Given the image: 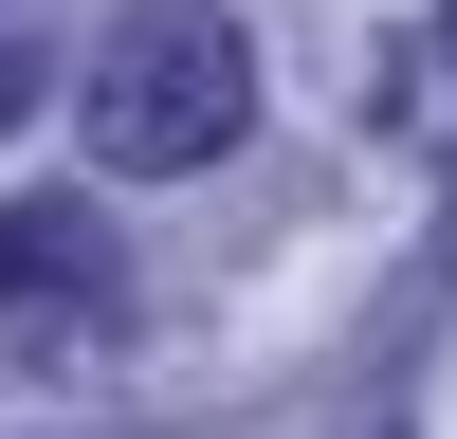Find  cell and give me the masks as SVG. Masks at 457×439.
<instances>
[{
    "label": "cell",
    "instance_id": "cell-2",
    "mask_svg": "<svg viewBox=\"0 0 457 439\" xmlns=\"http://www.w3.org/2000/svg\"><path fill=\"white\" fill-rule=\"evenodd\" d=\"M19 311H110V238L73 202H19V220H0V329H19Z\"/></svg>",
    "mask_w": 457,
    "mask_h": 439
},
{
    "label": "cell",
    "instance_id": "cell-1",
    "mask_svg": "<svg viewBox=\"0 0 457 439\" xmlns=\"http://www.w3.org/2000/svg\"><path fill=\"white\" fill-rule=\"evenodd\" d=\"M73 128H92V165H220V146L256 128V55H238V19L220 0H129V19L92 37V73H73Z\"/></svg>",
    "mask_w": 457,
    "mask_h": 439
},
{
    "label": "cell",
    "instance_id": "cell-3",
    "mask_svg": "<svg viewBox=\"0 0 457 439\" xmlns=\"http://www.w3.org/2000/svg\"><path fill=\"white\" fill-rule=\"evenodd\" d=\"M0 19H37V0H0Z\"/></svg>",
    "mask_w": 457,
    "mask_h": 439
}]
</instances>
